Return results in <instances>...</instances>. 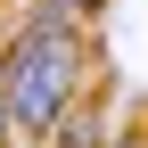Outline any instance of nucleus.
<instances>
[{"mask_svg":"<svg viewBox=\"0 0 148 148\" xmlns=\"http://www.w3.org/2000/svg\"><path fill=\"white\" fill-rule=\"evenodd\" d=\"M90 90V33L66 25V16H25L8 33V58H0V99H8V123L33 140H49V123L66 107H82Z\"/></svg>","mask_w":148,"mask_h":148,"instance_id":"obj_1","label":"nucleus"},{"mask_svg":"<svg viewBox=\"0 0 148 148\" xmlns=\"http://www.w3.org/2000/svg\"><path fill=\"white\" fill-rule=\"evenodd\" d=\"M49 148H99V115H90V99L66 107V115L49 123Z\"/></svg>","mask_w":148,"mask_h":148,"instance_id":"obj_2","label":"nucleus"},{"mask_svg":"<svg viewBox=\"0 0 148 148\" xmlns=\"http://www.w3.org/2000/svg\"><path fill=\"white\" fill-rule=\"evenodd\" d=\"M99 8H107V0H41L33 16H66V25H82V16H99Z\"/></svg>","mask_w":148,"mask_h":148,"instance_id":"obj_3","label":"nucleus"},{"mask_svg":"<svg viewBox=\"0 0 148 148\" xmlns=\"http://www.w3.org/2000/svg\"><path fill=\"white\" fill-rule=\"evenodd\" d=\"M0 148H8V99H0Z\"/></svg>","mask_w":148,"mask_h":148,"instance_id":"obj_4","label":"nucleus"},{"mask_svg":"<svg viewBox=\"0 0 148 148\" xmlns=\"http://www.w3.org/2000/svg\"><path fill=\"white\" fill-rule=\"evenodd\" d=\"M115 148H148V132H132V140H115Z\"/></svg>","mask_w":148,"mask_h":148,"instance_id":"obj_5","label":"nucleus"}]
</instances>
